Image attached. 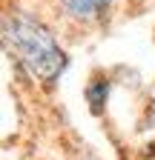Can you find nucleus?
Instances as JSON below:
<instances>
[{
  "instance_id": "f257e3e1",
  "label": "nucleus",
  "mask_w": 155,
  "mask_h": 160,
  "mask_svg": "<svg viewBox=\"0 0 155 160\" xmlns=\"http://www.w3.org/2000/svg\"><path fill=\"white\" fill-rule=\"evenodd\" d=\"M3 40H6L9 52L37 80H55L66 66V54L55 43L52 32L29 14L9 17L3 26Z\"/></svg>"
},
{
  "instance_id": "f03ea898",
  "label": "nucleus",
  "mask_w": 155,
  "mask_h": 160,
  "mask_svg": "<svg viewBox=\"0 0 155 160\" xmlns=\"http://www.w3.org/2000/svg\"><path fill=\"white\" fill-rule=\"evenodd\" d=\"M109 3L112 0H66V9H69L72 17H92Z\"/></svg>"
},
{
  "instance_id": "7ed1b4c3",
  "label": "nucleus",
  "mask_w": 155,
  "mask_h": 160,
  "mask_svg": "<svg viewBox=\"0 0 155 160\" xmlns=\"http://www.w3.org/2000/svg\"><path fill=\"white\" fill-rule=\"evenodd\" d=\"M109 97V83L106 80H92V83L86 86V100L92 103V112H101L104 103Z\"/></svg>"
}]
</instances>
